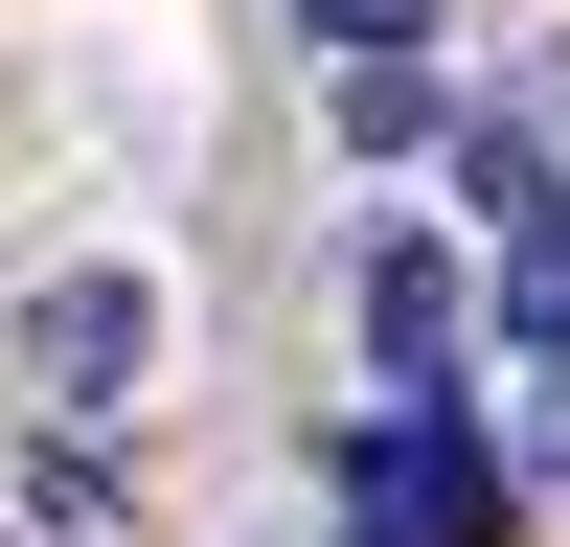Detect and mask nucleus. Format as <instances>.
<instances>
[{"label":"nucleus","mask_w":570,"mask_h":547,"mask_svg":"<svg viewBox=\"0 0 570 547\" xmlns=\"http://www.w3.org/2000/svg\"><path fill=\"white\" fill-rule=\"evenodd\" d=\"M137 365H160V297H137V274H69V297L23 319V388L46 410H137Z\"/></svg>","instance_id":"f03ea898"},{"label":"nucleus","mask_w":570,"mask_h":547,"mask_svg":"<svg viewBox=\"0 0 570 547\" xmlns=\"http://www.w3.org/2000/svg\"><path fill=\"white\" fill-rule=\"evenodd\" d=\"M297 23H320V46H411L434 0H297Z\"/></svg>","instance_id":"39448f33"},{"label":"nucleus","mask_w":570,"mask_h":547,"mask_svg":"<svg viewBox=\"0 0 570 547\" xmlns=\"http://www.w3.org/2000/svg\"><path fill=\"white\" fill-rule=\"evenodd\" d=\"M502 319L525 365H570V182H502Z\"/></svg>","instance_id":"20e7f679"},{"label":"nucleus","mask_w":570,"mask_h":547,"mask_svg":"<svg viewBox=\"0 0 570 547\" xmlns=\"http://www.w3.org/2000/svg\"><path fill=\"white\" fill-rule=\"evenodd\" d=\"M365 365H389V388L456 365V251H365Z\"/></svg>","instance_id":"7ed1b4c3"},{"label":"nucleus","mask_w":570,"mask_h":547,"mask_svg":"<svg viewBox=\"0 0 570 547\" xmlns=\"http://www.w3.org/2000/svg\"><path fill=\"white\" fill-rule=\"evenodd\" d=\"M343 525H365V547H502V456H480V434H456V410H434V388H411V410H389V434H365V456H343Z\"/></svg>","instance_id":"f257e3e1"},{"label":"nucleus","mask_w":570,"mask_h":547,"mask_svg":"<svg viewBox=\"0 0 570 547\" xmlns=\"http://www.w3.org/2000/svg\"><path fill=\"white\" fill-rule=\"evenodd\" d=\"M525 456H548V479H570V365H548V388H525Z\"/></svg>","instance_id":"423d86ee"}]
</instances>
